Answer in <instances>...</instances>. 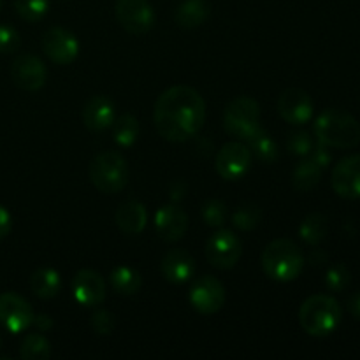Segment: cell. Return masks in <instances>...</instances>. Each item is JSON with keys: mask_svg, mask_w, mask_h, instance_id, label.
<instances>
[{"mask_svg": "<svg viewBox=\"0 0 360 360\" xmlns=\"http://www.w3.org/2000/svg\"><path fill=\"white\" fill-rule=\"evenodd\" d=\"M153 120L164 139L183 143L202 129L206 122V104L193 88L172 86L158 97Z\"/></svg>", "mask_w": 360, "mask_h": 360, "instance_id": "6da1fadb", "label": "cell"}, {"mask_svg": "<svg viewBox=\"0 0 360 360\" xmlns=\"http://www.w3.org/2000/svg\"><path fill=\"white\" fill-rule=\"evenodd\" d=\"M315 136L326 146L347 150L360 143V125L350 112L327 109L316 118Z\"/></svg>", "mask_w": 360, "mask_h": 360, "instance_id": "7a4b0ae2", "label": "cell"}, {"mask_svg": "<svg viewBox=\"0 0 360 360\" xmlns=\"http://www.w3.org/2000/svg\"><path fill=\"white\" fill-rule=\"evenodd\" d=\"M304 253L290 239H276L262 252V269L271 280L292 281L304 269Z\"/></svg>", "mask_w": 360, "mask_h": 360, "instance_id": "3957f363", "label": "cell"}, {"mask_svg": "<svg viewBox=\"0 0 360 360\" xmlns=\"http://www.w3.org/2000/svg\"><path fill=\"white\" fill-rule=\"evenodd\" d=\"M341 306L330 295H311L299 309V323L302 329L315 338L329 336L341 323Z\"/></svg>", "mask_w": 360, "mask_h": 360, "instance_id": "277c9868", "label": "cell"}, {"mask_svg": "<svg viewBox=\"0 0 360 360\" xmlns=\"http://www.w3.org/2000/svg\"><path fill=\"white\" fill-rule=\"evenodd\" d=\"M90 179L104 193L122 192L129 181L127 160L118 151H102L91 160Z\"/></svg>", "mask_w": 360, "mask_h": 360, "instance_id": "5b68a950", "label": "cell"}, {"mask_svg": "<svg viewBox=\"0 0 360 360\" xmlns=\"http://www.w3.org/2000/svg\"><path fill=\"white\" fill-rule=\"evenodd\" d=\"M224 127L236 139L248 141L260 129V108L252 97H238L224 111Z\"/></svg>", "mask_w": 360, "mask_h": 360, "instance_id": "8992f818", "label": "cell"}, {"mask_svg": "<svg viewBox=\"0 0 360 360\" xmlns=\"http://www.w3.org/2000/svg\"><path fill=\"white\" fill-rule=\"evenodd\" d=\"M241 239L227 229H221V231L211 234L206 243L207 262L217 269H232L241 259Z\"/></svg>", "mask_w": 360, "mask_h": 360, "instance_id": "52a82bcc", "label": "cell"}, {"mask_svg": "<svg viewBox=\"0 0 360 360\" xmlns=\"http://www.w3.org/2000/svg\"><path fill=\"white\" fill-rule=\"evenodd\" d=\"M115 11L120 25L129 34H146L155 23L153 7L148 0H118Z\"/></svg>", "mask_w": 360, "mask_h": 360, "instance_id": "ba28073f", "label": "cell"}, {"mask_svg": "<svg viewBox=\"0 0 360 360\" xmlns=\"http://www.w3.org/2000/svg\"><path fill=\"white\" fill-rule=\"evenodd\" d=\"M34 311L21 295L6 292L0 294V326L13 334H20L32 326Z\"/></svg>", "mask_w": 360, "mask_h": 360, "instance_id": "9c48e42d", "label": "cell"}, {"mask_svg": "<svg viewBox=\"0 0 360 360\" xmlns=\"http://www.w3.org/2000/svg\"><path fill=\"white\" fill-rule=\"evenodd\" d=\"M190 302L202 315H214L225 302V288L214 276H202L190 288Z\"/></svg>", "mask_w": 360, "mask_h": 360, "instance_id": "30bf717a", "label": "cell"}, {"mask_svg": "<svg viewBox=\"0 0 360 360\" xmlns=\"http://www.w3.org/2000/svg\"><path fill=\"white\" fill-rule=\"evenodd\" d=\"M42 49L51 62L58 65H67L74 62L79 53V42L74 37L72 32L65 28H49L42 37Z\"/></svg>", "mask_w": 360, "mask_h": 360, "instance_id": "8fae6325", "label": "cell"}, {"mask_svg": "<svg viewBox=\"0 0 360 360\" xmlns=\"http://www.w3.org/2000/svg\"><path fill=\"white\" fill-rule=\"evenodd\" d=\"M252 151L241 143H227L217 155V172L227 181H236L248 172Z\"/></svg>", "mask_w": 360, "mask_h": 360, "instance_id": "7c38bea8", "label": "cell"}, {"mask_svg": "<svg viewBox=\"0 0 360 360\" xmlns=\"http://www.w3.org/2000/svg\"><path fill=\"white\" fill-rule=\"evenodd\" d=\"M46 67L35 55H20L11 65V77L14 84L25 91H37L46 83Z\"/></svg>", "mask_w": 360, "mask_h": 360, "instance_id": "4fadbf2b", "label": "cell"}, {"mask_svg": "<svg viewBox=\"0 0 360 360\" xmlns=\"http://www.w3.org/2000/svg\"><path fill=\"white\" fill-rule=\"evenodd\" d=\"M278 111L285 122L302 125L313 116L311 97L301 88H288L278 98Z\"/></svg>", "mask_w": 360, "mask_h": 360, "instance_id": "5bb4252c", "label": "cell"}, {"mask_svg": "<svg viewBox=\"0 0 360 360\" xmlns=\"http://www.w3.org/2000/svg\"><path fill=\"white\" fill-rule=\"evenodd\" d=\"M333 188L345 199H360V155L338 162L333 171Z\"/></svg>", "mask_w": 360, "mask_h": 360, "instance_id": "9a60e30c", "label": "cell"}, {"mask_svg": "<svg viewBox=\"0 0 360 360\" xmlns=\"http://www.w3.org/2000/svg\"><path fill=\"white\" fill-rule=\"evenodd\" d=\"M72 292L79 304L95 308L105 299V281L97 271L83 269L74 276Z\"/></svg>", "mask_w": 360, "mask_h": 360, "instance_id": "2e32d148", "label": "cell"}, {"mask_svg": "<svg viewBox=\"0 0 360 360\" xmlns=\"http://www.w3.org/2000/svg\"><path fill=\"white\" fill-rule=\"evenodd\" d=\"M155 227H157L160 239L167 243L179 241L188 229V217L185 211L174 204L162 206L155 217Z\"/></svg>", "mask_w": 360, "mask_h": 360, "instance_id": "e0dca14e", "label": "cell"}, {"mask_svg": "<svg viewBox=\"0 0 360 360\" xmlns=\"http://www.w3.org/2000/svg\"><path fill=\"white\" fill-rule=\"evenodd\" d=\"M195 273V262L188 252L181 248H174L165 253L162 259V274L171 283L179 285L188 281Z\"/></svg>", "mask_w": 360, "mask_h": 360, "instance_id": "ac0fdd59", "label": "cell"}, {"mask_svg": "<svg viewBox=\"0 0 360 360\" xmlns=\"http://www.w3.org/2000/svg\"><path fill=\"white\" fill-rule=\"evenodd\" d=\"M83 122L91 132H102L109 129L115 122V108L112 102L104 95H95L83 108Z\"/></svg>", "mask_w": 360, "mask_h": 360, "instance_id": "d6986e66", "label": "cell"}, {"mask_svg": "<svg viewBox=\"0 0 360 360\" xmlns=\"http://www.w3.org/2000/svg\"><path fill=\"white\" fill-rule=\"evenodd\" d=\"M148 224V211L137 200H129L122 204L116 211V225L123 234L137 236L144 231Z\"/></svg>", "mask_w": 360, "mask_h": 360, "instance_id": "ffe728a7", "label": "cell"}, {"mask_svg": "<svg viewBox=\"0 0 360 360\" xmlns=\"http://www.w3.org/2000/svg\"><path fill=\"white\" fill-rule=\"evenodd\" d=\"M210 16V4L206 0H185L176 9V23L183 28H195Z\"/></svg>", "mask_w": 360, "mask_h": 360, "instance_id": "44dd1931", "label": "cell"}, {"mask_svg": "<svg viewBox=\"0 0 360 360\" xmlns=\"http://www.w3.org/2000/svg\"><path fill=\"white\" fill-rule=\"evenodd\" d=\"M322 171L323 169L311 157L304 158L295 165L294 172H292V185L299 192H309L320 183Z\"/></svg>", "mask_w": 360, "mask_h": 360, "instance_id": "7402d4cb", "label": "cell"}, {"mask_svg": "<svg viewBox=\"0 0 360 360\" xmlns=\"http://www.w3.org/2000/svg\"><path fill=\"white\" fill-rule=\"evenodd\" d=\"M30 288L37 297L53 299L62 288V280L55 269L42 267L30 276Z\"/></svg>", "mask_w": 360, "mask_h": 360, "instance_id": "603a6c76", "label": "cell"}, {"mask_svg": "<svg viewBox=\"0 0 360 360\" xmlns=\"http://www.w3.org/2000/svg\"><path fill=\"white\" fill-rule=\"evenodd\" d=\"M109 281H111L112 290L122 295H134L141 288V276L132 267H116L111 273Z\"/></svg>", "mask_w": 360, "mask_h": 360, "instance_id": "cb8c5ba5", "label": "cell"}, {"mask_svg": "<svg viewBox=\"0 0 360 360\" xmlns=\"http://www.w3.org/2000/svg\"><path fill=\"white\" fill-rule=\"evenodd\" d=\"M248 144L250 148H252L253 153H255V157L259 158V160L267 162V164H271V162H274L280 157V150H278L276 141L271 137V134L267 132V130H257V132L248 139Z\"/></svg>", "mask_w": 360, "mask_h": 360, "instance_id": "d4e9b609", "label": "cell"}, {"mask_svg": "<svg viewBox=\"0 0 360 360\" xmlns=\"http://www.w3.org/2000/svg\"><path fill=\"white\" fill-rule=\"evenodd\" d=\"M329 231V224H327V218L320 213H311L302 220L301 229H299V234H301L302 241H306L308 245L315 246L320 241H323Z\"/></svg>", "mask_w": 360, "mask_h": 360, "instance_id": "484cf974", "label": "cell"}, {"mask_svg": "<svg viewBox=\"0 0 360 360\" xmlns=\"http://www.w3.org/2000/svg\"><path fill=\"white\" fill-rule=\"evenodd\" d=\"M139 136V122L136 116L123 115L112 122V137L120 146H132Z\"/></svg>", "mask_w": 360, "mask_h": 360, "instance_id": "4316f807", "label": "cell"}, {"mask_svg": "<svg viewBox=\"0 0 360 360\" xmlns=\"http://www.w3.org/2000/svg\"><path fill=\"white\" fill-rule=\"evenodd\" d=\"M20 355L25 360H46L51 357V345L39 333H32L21 343Z\"/></svg>", "mask_w": 360, "mask_h": 360, "instance_id": "83f0119b", "label": "cell"}, {"mask_svg": "<svg viewBox=\"0 0 360 360\" xmlns=\"http://www.w3.org/2000/svg\"><path fill=\"white\" fill-rule=\"evenodd\" d=\"M14 9L25 21L42 20L49 9V0H14Z\"/></svg>", "mask_w": 360, "mask_h": 360, "instance_id": "f1b7e54d", "label": "cell"}, {"mask_svg": "<svg viewBox=\"0 0 360 360\" xmlns=\"http://www.w3.org/2000/svg\"><path fill=\"white\" fill-rule=\"evenodd\" d=\"M260 218H262V210L257 204H243L236 210L232 221L239 231H252L259 225Z\"/></svg>", "mask_w": 360, "mask_h": 360, "instance_id": "f546056e", "label": "cell"}, {"mask_svg": "<svg viewBox=\"0 0 360 360\" xmlns=\"http://www.w3.org/2000/svg\"><path fill=\"white\" fill-rule=\"evenodd\" d=\"M352 274L345 264H336L326 274V287L333 292H343L350 285Z\"/></svg>", "mask_w": 360, "mask_h": 360, "instance_id": "4dcf8cb0", "label": "cell"}, {"mask_svg": "<svg viewBox=\"0 0 360 360\" xmlns=\"http://www.w3.org/2000/svg\"><path fill=\"white\" fill-rule=\"evenodd\" d=\"M202 220L210 227H220L227 220V207L221 200L211 199L202 206Z\"/></svg>", "mask_w": 360, "mask_h": 360, "instance_id": "1f68e13d", "label": "cell"}, {"mask_svg": "<svg viewBox=\"0 0 360 360\" xmlns=\"http://www.w3.org/2000/svg\"><path fill=\"white\" fill-rule=\"evenodd\" d=\"M287 148L292 155H297V157H306V155L311 153L313 150V141L311 136L304 130H297V132H292L288 136Z\"/></svg>", "mask_w": 360, "mask_h": 360, "instance_id": "d6a6232c", "label": "cell"}, {"mask_svg": "<svg viewBox=\"0 0 360 360\" xmlns=\"http://www.w3.org/2000/svg\"><path fill=\"white\" fill-rule=\"evenodd\" d=\"M21 44L20 34L14 30L13 27H7V25H0V53H9L18 51Z\"/></svg>", "mask_w": 360, "mask_h": 360, "instance_id": "836d02e7", "label": "cell"}, {"mask_svg": "<svg viewBox=\"0 0 360 360\" xmlns=\"http://www.w3.org/2000/svg\"><path fill=\"white\" fill-rule=\"evenodd\" d=\"M91 327L97 334L101 336H108V334L112 333L115 329V316L109 311H97L94 316H91Z\"/></svg>", "mask_w": 360, "mask_h": 360, "instance_id": "e575fe53", "label": "cell"}, {"mask_svg": "<svg viewBox=\"0 0 360 360\" xmlns=\"http://www.w3.org/2000/svg\"><path fill=\"white\" fill-rule=\"evenodd\" d=\"M309 157H311L313 160H315L322 169H326L327 165L330 164V160H333V155H330L329 146H326V144H322V143H319V146L313 148L311 153H309Z\"/></svg>", "mask_w": 360, "mask_h": 360, "instance_id": "d590c367", "label": "cell"}, {"mask_svg": "<svg viewBox=\"0 0 360 360\" xmlns=\"http://www.w3.org/2000/svg\"><path fill=\"white\" fill-rule=\"evenodd\" d=\"M11 227H13V221H11L9 211L4 206H0V239H4L9 234Z\"/></svg>", "mask_w": 360, "mask_h": 360, "instance_id": "8d00e7d4", "label": "cell"}, {"mask_svg": "<svg viewBox=\"0 0 360 360\" xmlns=\"http://www.w3.org/2000/svg\"><path fill=\"white\" fill-rule=\"evenodd\" d=\"M32 323H34L39 330H42V333H46V330H49L53 327V320L49 319L48 315H34Z\"/></svg>", "mask_w": 360, "mask_h": 360, "instance_id": "74e56055", "label": "cell"}, {"mask_svg": "<svg viewBox=\"0 0 360 360\" xmlns=\"http://www.w3.org/2000/svg\"><path fill=\"white\" fill-rule=\"evenodd\" d=\"M348 309H350V313L355 319L360 320V292H357V294H354L348 299Z\"/></svg>", "mask_w": 360, "mask_h": 360, "instance_id": "f35d334b", "label": "cell"}, {"mask_svg": "<svg viewBox=\"0 0 360 360\" xmlns=\"http://www.w3.org/2000/svg\"><path fill=\"white\" fill-rule=\"evenodd\" d=\"M309 262H311L313 266H322L323 262H327L326 252H322V250H313V252L309 253Z\"/></svg>", "mask_w": 360, "mask_h": 360, "instance_id": "ab89813d", "label": "cell"}, {"mask_svg": "<svg viewBox=\"0 0 360 360\" xmlns=\"http://www.w3.org/2000/svg\"><path fill=\"white\" fill-rule=\"evenodd\" d=\"M0 347H2V338H0Z\"/></svg>", "mask_w": 360, "mask_h": 360, "instance_id": "60d3db41", "label": "cell"}, {"mask_svg": "<svg viewBox=\"0 0 360 360\" xmlns=\"http://www.w3.org/2000/svg\"><path fill=\"white\" fill-rule=\"evenodd\" d=\"M0 7H2V0H0Z\"/></svg>", "mask_w": 360, "mask_h": 360, "instance_id": "b9f144b4", "label": "cell"}]
</instances>
